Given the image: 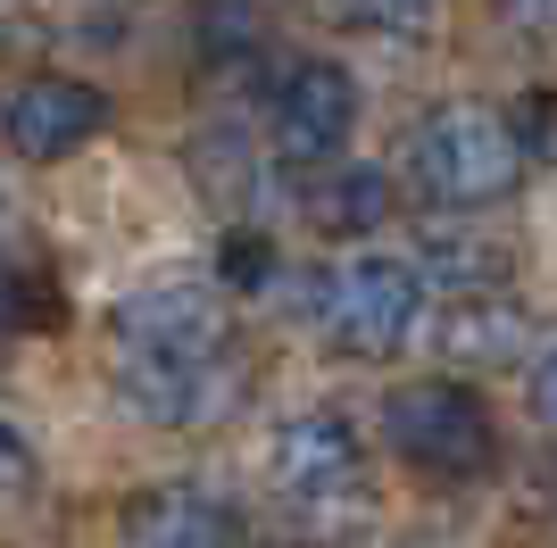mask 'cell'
Here are the masks:
<instances>
[{
	"label": "cell",
	"instance_id": "9",
	"mask_svg": "<svg viewBox=\"0 0 557 548\" xmlns=\"http://www.w3.org/2000/svg\"><path fill=\"white\" fill-rule=\"evenodd\" d=\"M383 208H392V175L383 166H342L333 183L308 191V225L333 233V241H358V233L383 225Z\"/></svg>",
	"mask_w": 557,
	"mask_h": 548
},
{
	"label": "cell",
	"instance_id": "11",
	"mask_svg": "<svg viewBox=\"0 0 557 548\" xmlns=\"http://www.w3.org/2000/svg\"><path fill=\"white\" fill-rule=\"evenodd\" d=\"M275 274V250L258 241V233H225V283H242V291H258Z\"/></svg>",
	"mask_w": 557,
	"mask_h": 548
},
{
	"label": "cell",
	"instance_id": "7",
	"mask_svg": "<svg viewBox=\"0 0 557 548\" xmlns=\"http://www.w3.org/2000/svg\"><path fill=\"white\" fill-rule=\"evenodd\" d=\"M358 433H349L342 415L333 408H317V415H292V424H283L275 433V482L283 490H292V499H333V490H349V482H358Z\"/></svg>",
	"mask_w": 557,
	"mask_h": 548
},
{
	"label": "cell",
	"instance_id": "3",
	"mask_svg": "<svg viewBox=\"0 0 557 548\" xmlns=\"http://www.w3.org/2000/svg\"><path fill=\"white\" fill-rule=\"evenodd\" d=\"M417 266L408 258H349L325 274V333L342 358H392L417 333Z\"/></svg>",
	"mask_w": 557,
	"mask_h": 548
},
{
	"label": "cell",
	"instance_id": "13",
	"mask_svg": "<svg viewBox=\"0 0 557 548\" xmlns=\"http://www.w3.org/2000/svg\"><path fill=\"white\" fill-rule=\"evenodd\" d=\"M533 415H541V424L557 433V349H549V358L533 365Z\"/></svg>",
	"mask_w": 557,
	"mask_h": 548
},
{
	"label": "cell",
	"instance_id": "1",
	"mask_svg": "<svg viewBox=\"0 0 557 548\" xmlns=\"http://www.w3.org/2000/svg\"><path fill=\"white\" fill-rule=\"evenodd\" d=\"M516 166H524L516 116L483 109V100H442L399 141V175L424 208H491L516 183Z\"/></svg>",
	"mask_w": 557,
	"mask_h": 548
},
{
	"label": "cell",
	"instance_id": "10",
	"mask_svg": "<svg viewBox=\"0 0 557 548\" xmlns=\"http://www.w3.org/2000/svg\"><path fill=\"white\" fill-rule=\"evenodd\" d=\"M491 241H466V233H424V274H433V283H458V299H474V283H483L491 274Z\"/></svg>",
	"mask_w": 557,
	"mask_h": 548
},
{
	"label": "cell",
	"instance_id": "8",
	"mask_svg": "<svg viewBox=\"0 0 557 548\" xmlns=\"http://www.w3.org/2000/svg\"><path fill=\"white\" fill-rule=\"evenodd\" d=\"M433 341H442L449 365H508L524 349V308L499 291H474V299H449L442 324H433Z\"/></svg>",
	"mask_w": 557,
	"mask_h": 548
},
{
	"label": "cell",
	"instance_id": "12",
	"mask_svg": "<svg viewBox=\"0 0 557 548\" xmlns=\"http://www.w3.org/2000/svg\"><path fill=\"white\" fill-rule=\"evenodd\" d=\"M17 482H34V457H25V440L0 424V490H17Z\"/></svg>",
	"mask_w": 557,
	"mask_h": 548
},
{
	"label": "cell",
	"instance_id": "2",
	"mask_svg": "<svg viewBox=\"0 0 557 548\" xmlns=\"http://www.w3.org/2000/svg\"><path fill=\"white\" fill-rule=\"evenodd\" d=\"M383 440H392V457H408L417 474H442V482H474L499 457V424H491V408L466 383L392 390L383 399Z\"/></svg>",
	"mask_w": 557,
	"mask_h": 548
},
{
	"label": "cell",
	"instance_id": "5",
	"mask_svg": "<svg viewBox=\"0 0 557 548\" xmlns=\"http://www.w3.org/2000/svg\"><path fill=\"white\" fill-rule=\"evenodd\" d=\"M267 125H275V159L283 166L333 159L349 141V125H358V84H349V67H333V59L283 67L275 91H267Z\"/></svg>",
	"mask_w": 557,
	"mask_h": 548
},
{
	"label": "cell",
	"instance_id": "6",
	"mask_svg": "<svg viewBox=\"0 0 557 548\" xmlns=\"http://www.w3.org/2000/svg\"><path fill=\"white\" fill-rule=\"evenodd\" d=\"M125 358H225V316L200 291H141L116 308Z\"/></svg>",
	"mask_w": 557,
	"mask_h": 548
},
{
	"label": "cell",
	"instance_id": "4",
	"mask_svg": "<svg viewBox=\"0 0 557 548\" xmlns=\"http://www.w3.org/2000/svg\"><path fill=\"white\" fill-rule=\"evenodd\" d=\"M92 134H109V91L84 84V75L42 67V75H17V84L0 91V141L34 166L75 159Z\"/></svg>",
	"mask_w": 557,
	"mask_h": 548
}]
</instances>
